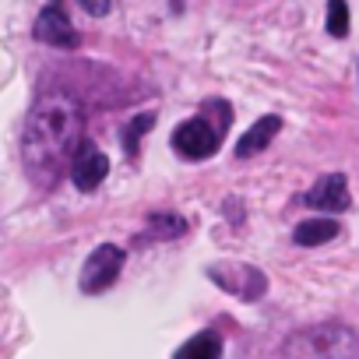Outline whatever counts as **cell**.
Returning a JSON list of instances; mask_svg holds the SVG:
<instances>
[{"instance_id":"1","label":"cell","mask_w":359,"mask_h":359,"mask_svg":"<svg viewBox=\"0 0 359 359\" xmlns=\"http://www.w3.org/2000/svg\"><path fill=\"white\" fill-rule=\"evenodd\" d=\"M81 127L85 116L71 95H43L25 123V162L39 176L57 172L67 158L74 162V155L85 144Z\"/></svg>"},{"instance_id":"2","label":"cell","mask_w":359,"mask_h":359,"mask_svg":"<svg viewBox=\"0 0 359 359\" xmlns=\"http://www.w3.org/2000/svg\"><path fill=\"white\" fill-rule=\"evenodd\" d=\"M292 345H306V359H359V341L341 324L313 327L310 334L292 338Z\"/></svg>"},{"instance_id":"3","label":"cell","mask_w":359,"mask_h":359,"mask_svg":"<svg viewBox=\"0 0 359 359\" xmlns=\"http://www.w3.org/2000/svg\"><path fill=\"white\" fill-rule=\"evenodd\" d=\"M208 275H212V282H219V289H226V292H233V296H240V299H247V303H250V299H261V296L268 292V278H264V271L254 268V264L222 261V264H212Z\"/></svg>"},{"instance_id":"4","label":"cell","mask_w":359,"mask_h":359,"mask_svg":"<svg viewBox=\"0 0 359 359\" xmlns=\"http://www.w3.org/2000/svg\"><path fill=\"white\" fill-rule=\"evenodd\" d=\"M120 268H123V250H120V247H113V243L95 247L92 257H88L85 268H81V292H88V296L106 292V289L116 282Z\"/></svg>"},{"instance_id":"5","label":"cell","mask_w":359,"mask_h":359,"mask_svg":"<svg viewBox=\"0 0 359 359\" xmlns=\"http://www.w3.org/2000/svg\"><path fill=\"white\" fill-rule=\"evenodd\" d=\"M172 148L184 155V158H212L215 151H219V130L208 123V120H201V116H194V120H184L176 130H172Z\"/></svg>"},{"instance_id":"6","label":"cell","mask_w":359,"mask_h":359,"mask_svg":"<svg viewBox=\"0 0 359 359\" xmlns=\"http://www.w3.org/2000/svg\"><path fill=\"white\" fill-rule=\"evenodd\" d=\"M32 36H36L39 43H46V46H57V50H74V46L81 43L78 32H74V25H71V18H67V11H64L60 4H50V8L36 18Z\"/></svg>"},{"instance_id":"7","label":"cell","mask_w":359,"mask_h":359,"mask_svg":"<svg viewBox=\"0 0 359 359\" xmlns=\"http://www.w3.org/2000/svg\"><path fill=\"white\" fill-rule=\"evenodd\" d=\"M306 205L317 208V212H345V208L352 205L345 172H327V176H320L317 184L306 191Z\"/></svg>"},{"instance_id":"8","label":"cell","mask_w":359,"mask_h":359,"mask_svg":"<svg viewBox=\"0 0 359 359\" xmlns=\"http://www.w3.org/2000/svg\"><path fill=\"white\" fill-rule=\"evenodd\" d=\"M106 172H109V158H106L92 141H85L81 151H78L74 162H71V180H74V187H78V191H95L102 180H106Z\"/></svg>"},{"instance_id":"9","label":"cell","mask_w":359,"mask_h":359,"mask_svg":"<svg viewBox=\"0 0 359 359\" xmlns=\"http://www.w3.org/2000/svg\"><path fill=\"white\" fill-rule=\"evenodd\" d=\"M282 130V116H275V113H268V116H261L243 137H240V144H236V155L240 158H250V155H257L261 148H268L271 144V137Z\"/></svg>"},{"instance_id":"10","label":"cell","mask_w":359,"mask_h":359,"mask_svg":"<svg viewBox=\"0 0 359 359\" xmlns=\"http://www.w3.org/2000/svg\"><path fill=\"white\" fill-rule=\"evenodd\" d=\"M338 236V222L334 219H310V222H299L292 229V240L299 247H320V243H331Z\"/></svg>"},{"instance_id":"11","label":"cell","mask_w":359,"mask_h":359,"mask_svg":"<svg viewBox=\"0 0 359 359\" xmlns=\"http://www.w3.org/2000/svg\"><path fill=\"white\" fill-rule=\"evenodd\" d=\"M219 355H222V338L215 331L194 334L191 341H184V345H180V352H176V359H219Z\"/></svg>"},{"instance_id":"12","label":"cell","mask_w":359,"mask_h":359,"mask_svg":"<svg viewBox=\"0 0 359 359\" xmlns=\"http://www.w3.org/2000/svg\"><path fill=\"white\" fill-rule=\"evenodd\" d=\"M348 25H352L348 4H345V0H327V32L334 39H345L348 36Z\"/></svg>"},{"instance_id":"13","label":"cell","mask_w":359,"mask_h":359,"mask_svg":"<svg viewBox=\"0 0 359 359\" xmlns=\"http://www.w3.org/2000/svg\"><path fill=\"white\" fill-rule=\"evenodd\" d=\"M151 127H155V113H141V116H134V120L123 127V148H127L130 158L137 155V137H141L144 130H151Z\"/></svg>"},{"instance_id":"14","label":"cell","mask_w":359,"mask_h":359,"mask_svg":"<svg viewBox=\"0 0 359 359\" xmlns=\"http://www.w3.org/2000/svg\"><path fill=\"white\" fill-rule=\"evenodd\" d=\"M148 229H151V236H180L187 229V222L180 219V215H151L148 219Z\"/></svg>"},{"instance_id":"15","label":"cell","mask_w":359,"mask_h":359,"mask_svg":"<svg viewBox=\"0 0 359 359\" xmlns=\"http://www.w3.org/2000/svg\"><path fill=\"white\" fill-rule=\"evenodd\" d=\"M81 4H85V11H88V15H95V18L109 15V0H81Z\"/></svg>"}]
</instances>
